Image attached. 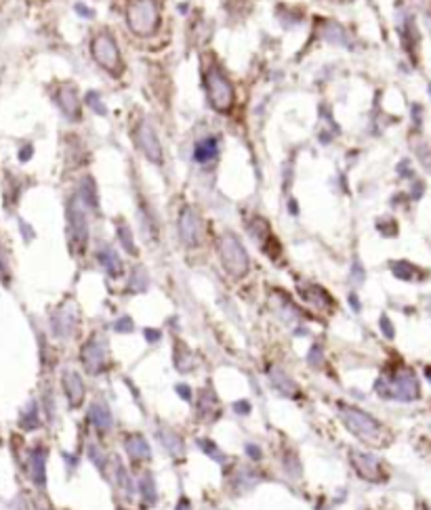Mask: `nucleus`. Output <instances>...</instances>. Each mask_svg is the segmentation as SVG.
Here are the masks:
<instances>
[{"instance_id": "1", "label": "nucleus", "mask_w": 431, "mask_h": 510, "mask_svg": "<svg viewBox=\"0 0 431 510\" xmlns=\"http://www.w3.org/2000/svg\"><path fill=\"white\" fill-rule=\"evenodd\" d=\"M377 393L388 399H398V401H412L419 397V383L415 374L408 368H393L385 372L379 383H377Z\"/></svg>"}, {"instance_id": "2", "label": "nucleus", "mask_w": 431, "mask_h": 510, "mask_svg": "<svg viewBox=\"0 0 431 510\" xmlns=\"http://www.w3.org/2000/svg\"><path fill=\"white\" fill-rule=\"evenodd\" d=\"M341 418L345 426L362 441L373 443V445H381L385 443V428L379 420H375L370 414L358 410V408H347L341 405Z\"/></svg>"}, {"instance_id": "3", "label": "nucleus", "mask_w": 431, "mask_h": 510, "mask_svg": "<svg viewBox=\"0 0 431 510\" xmlns=\"http://www.w3.org/2000/svg\"><path fill=\"white\" fill-rule=\"evenodd\" d=\"M219 255H221V260L225 265V269L240 277L249 271V255L244 250V246L240 244V240L232 233H225L221 240H219Z\"/></svg>"}, {"instance_id": "4", "label": "nucleus", "mask_w": 431, "mask_h": 510, "mask_svg": "<svg viewBox=\"0 0 431 510\" xmlns=\"http://www.w3.org/2000/svg\"><path fill=\"white\" fill-rule=\"evenodd\" d=\"M129 26L137 36H147L158 26V9L154 0H133L129 6Z\"/></svg>"}, {"instance_id": "5", "label": "nucleus", "mask_w": 431, "mask_h": 510, "mask_svg": "<svg viewBox=\"0 0 431 510\" xmlns=\"http://www.w3.org/2000/svg\"><path fill=\"white\" fill-rule=\"evenodd\" d=\"M207 86H209V97L211 103L215 105L219 112H227L234 103V90L227 83V78L219 72V70H211L207 76Z\"/></svg>"}, {"instance_id": "6", "label": "nucleus", "mask_w": 431, "mask_h": 510, "mask_svg": "<svg viewBox=\"0 0 431 510\" xmlns=\"http://www.w3.org/2000/svg\"><path fill=\"white\" fill-rule=\"evenodd\" d=\"M93 55L97 59V63L108 70V72H118L120 70V55H118V46L114 43L112 36L108 34H99L93 43Z\"/></svg>"}, {"instance_id": "7", "label": "nucleus", "mask_w": 431, "mask_h": 510, "mask_svg": "<svg viewBox=\"0 0 431 510\" xmlns=\"http://www.w3.org/2000/svg\"><path fill=\"white\" fill-rule=\"evenodd\" d=\"M137 143L143 149V154L147 156V160L152 162H162V149H160V141L156 137V132L152 130L150 124L141 122L137 128Z\"/></svg>"}, {"instance_id": "8", "label": "nucleus", "mask_w": 431, "mask_h": 510, "mask_svg": "<svg viewBox=\"0 0 431 510\" xmlns=\"http://www.w3.org/2000/svg\"><path fill=\"white\" fill-rule=\"evenodd\" d=\"M351 464L358 470V474L366 481H383V470L375 456L362 454V452H351Z\"/></svg>"}, {"instance_id": "9", "label": "nucleus", "mask_w": 431, "mask_h": 510, "mask_svg": "<svg viewBox=\"0 0 431 510\" xmlns=\"http://www.w3.org/2000/svg\"><path fill=\"white\" fill-rule=\"evenodd\" d=\"M179 235L187 246H196L198 238H200V225H198V216L194 214L192 208H183V213L179 214Z\"/></svg>"}, {"instance_id": "10", "label": "nucleus", "mask_w": 431, "mask_h": 510, "mask_svg": "<svg viewBox=\"0 0 431 510\" xmlns=\"http://www.w3.org/2000/svg\"><path fill=\"white\" fill-rule=\"evenodd\" d=\"M81 357H83V363L90 374L101 372L103 366H105V349H103V344H99L95 340L85 344V349L81 351Z\"/></svg>"}, {"instance_id": "11", "label": "nucleus", "mask_w": 431, "mask_h": 510, "mask_svg": "<svg viewBox=\"0 0 431 510\" xmlns=\"http://www.w3.org/2000/svg\"><path fill=\"white\" fill-rule=\"evenodd\" d=\"M70 225H72V235L83 253L86 246V238H88V227H86L85 213L81 211L78 204H70Z\"/></svg>"}, {"instance_id": "12", "label": "nucleus", "mask_w": 431, "mask_h": 510, "mask_svg": "<svg viewBox=\"0 0 431 510\" xmlns=\"http://www.w3.org/2000/svg\"><path fill=\"white\" fill-rule=\"evenodd\" d=\"M59 105L63 110V114L68 118H78V107H81V99L78 92L72 85H66L59 92Z\"/></svg>"}, {"instance_id": "13", "label": "nucleus", "mask_w": 431, "mask_h": 510, "mask_svg": "<svg viewBox=\"0 0 431 510\" xmlns=\"http://www.w3.org/2000/svg\"><path fill=\"white\" fill-rule=\"evenodd\" d=\"M63 388H66V395H68L70 405H78V403L83 401L85 386H83V381L78 378V374L68 372V374L63 376Z\"/></svg>"}, {"instance_id": "14", "label": "nucleus", "mask_w": 431, "mask_h": 510, "mask_svg": "<svg viewBox=\"0 0 431 510\" xmlns=\"http://www.w3.org/2000/svg\"><path fill=\"white\" fill-rule=\"evenodd\" d=\"M90 420L99 430H108L112 426V414H110V410L103 401H95L90 405Z\"/></svg>"}, {"instance_id": "15", "label": "nucleus", "mask_w": 431, "mask_h": 510, "mask_svg": "<svg viewBox=\"0 0 431 510\" xmlns=\"http://www.w3.org/2000/svg\"><path fill=\"white\" fill-rule=\"evenodd\" d=\"M44 460H46V452L43 447H36L30 454V472L36 485H44Z\"/></svg>"}, {"instance_id": "16", "label": "nucleus", "mask_w": 431, "mask_h": 510, "mask_svg": "<svg viewBox=\"0 0 431 510\" xmlns=\"http://www.w3.org/2000/svg\"><path fill=\"white\" fill-rule=\"evenodd\" d=\"M127 452L133 460H150V447L141 435H133L127 439Z\"/></svg>"}, {"instance_id": "17", "label": "nucleus", "mask_w": 431, "mask_h": 510, "mask_svg": "<svg viewBox=\"0 0 431 510\" xmlns=\"http://www.w3.org/2000/svg\"><path fill=\"white\" fill-rule=\"evenodd\" d=\"M99 260H101V265L108 269L110 275H120V271H123V262H120V258H118V255H116L112 248L101 250V253H99Z\"/></svg>"}, {"instance_id": "18", "label": "nucleus", "mask_w": 431, "mask_h": 510, "mask_svg": "<svg viewBox=\"0 0 431 510\" xmlns=\"http://www.w3.org/2000/svg\"><path fill=\"white\" fill-rule=\"evenodd\" d=\"M217 156V141L215 139H202L198 145H196V160L198 162H209Z\"/></svg>"}, {"instance_id": "19", "label": "nucleus", "mask_w": 431, "mask_h": 510, "mask_svg": "<svg viewBox=\"0 0 431 510\" xmlns=\"http://www.w3.org/2000/svg\"><path fill=\"white\" fill-rule=\"evenodd\" d=\"M271 383L278 386V391H282V395L293 397V393H297L295 383L289 381V376H284V374H280V372H274V374H271Z\"/></svg>"}, {"instance_id": "20", "label": "nucleus", "mask_w": 431, "mask_h": 510, "mask_svg": "<svg viewBox=\"0 0 431 510\" xmlns=\"http://www.w3.org/2000/svg\"><path fill=\"white\" fill-rule=\"evenodd\" d=\"M141 494L145 496V502H147V504H154V500H156V487H154V479H152L150 474H145L143 481H141Z\"/></svg>"}, {"instance_id": "21", "label": "nucleus", "mask_w": 431, "mask_h": 510, "mask_svg": "<svg viewBox=\"0 0 431 510\" xmlns=\"http://www.w3.org/2000/svg\"><path fill=\"white\" fill-rule=\"evenodd\" d=\"M393 273L400 277V280H412L417 269L408 262H393Z\"/></svg>"}, {"instance_id": "22", "label": "nucleus", "mask_w": 431, "mask_h": 510, "mask_svg": "<svg viewBox=\"0 0 431 510\" xmlns=\"http://www.w3.org/2000/svg\"><path fill=\"white\" fill-rule=\"evenodd\" d=\"M118 238H120L123 246H125V248H127L129 253H133V255L137 253V250H135V244H133V238H130L129 229H127L125 225H120V227H118Z\"/></svg>"}, {"instance_id": "23", "label": "nucleus", "mask_w": 431, "mask_h": 510, "mask_svg": "<svg viewBox=\"0 0 431 510\" xmlns=\"http://www.w3.org/2000/svg\"><path fill=\"white\" fill-rule=\"evenodd\" d=\"M417 156H419V160H421V164L425 166V169L431 172V149L427 145H417Z\"/></svg>"}, {"instance_id": "24", "label": "nucleus", "mask_w": 431, "mask_h": 510, "mask_svg": "<svg viewBox=\"0 0 431 510\" xmlns=\"http://www.w3.org/2000/svg\"><path fill=\"white\" fill-rule=\"evenodd\" d=\"M83 196H85V200L90 204V206H95L97 202V196H95V189H93V183H90V179H86L85 183H83Z\"/></svg>"}, {"instance_id": "25", "label": "nucleus", "mask_w": 431, "mask_h": 510, "mask_svg": "<svg viewBox=\"0 0 431 510\" xmlns=\"http://www.w3.org/2000/svg\"><path fill=\"white\" fill-rule=\"evenodd\" d=\"M88 103H90V107H93L95 112H99L101 116L108 112V110H105V105H103V101H101V99H99L95 92H90V95H88Z\"/></svg>"}, {"instance_id": "26", "label": "nucleus", "mask_w": 431, "mask_h": 510, "mask_svg": "<svg viewBox=\"0 0 431 510\" xmlns=\"http://www.w3.org/2000/svg\"><path fill=\"white\" fill-rule=\"evenodd\" d=\"M316 290H318V288H311V294H316ZM305 298H309L311 302L316 300V297H307V294H305ZM322 304H331V298L326 297L324 292H322V300H318V307H322Z\"/></svg>"}, {"instance_id": "27", "label": "nucleus", "mask_w": 431, "mask_h": 510, "mask_svg": "<svg viewBox=\"0 0 431 510\" xmlns=\"http://www.w3.org/2000/svg\"><path fill=\"white\" fill-rule=\"evenodd\" d=\"M130 328H133V322H130V319H123V322L116 324V330H118V332H127Z\"/></svg>"}, {"instance_id": "28", "label": "nucleus", "mask_w": 431, "mask_h": 510, "mask_svg": "<svg viewBox=\"0 0 431 510\" xmlns=\"http://www.w3.org/2000/svg\"><path fill=\"white\" fill-rule=\"evenodd\" d=\"M381 326H383V330H385V336H388V339H391V336H393V328H391V324L388 322V317H383V319H381Z\"/></svg>"}, {"instance_id": "29", "label": "nucleus", "mask_w": 431, "mask_h": 510, "mask_svg": "<svg viewBox=\"0 0 431 510\" xmlns=\"http://www.w3.org/2000/svg\"><path fill=\"white\" fill-rule=\"evenodd\" d=\"M236 410H240L238 414H249V412H251V403H246V401H240V403H236Z\"/></svg>"}, {"instance_id": "30", "label": "nucleus", "mask_w": 431, "mask_h": 510, "mask_svg": "<svg viewBox=\"0 0 431 510\" xmlns=\"http://www.w3.org/2000/svg\"><path fill=\"white\" fill-rule=\"evenodd\" d=\"M246 454H251V456H253L255 460H259V456H261V452H259L255 445H249V447H246Z\"/></svg>"}, {"instance_id": "31", "label": "nucleus", "mask_w": 431, "mask_h": 510, "mask_svg": "<svg viewBox=\"0 0 431 510\" xmlns=\"http://www.w3.org/2000/svg\"><path fill=\"white\" fill-rule=\"evenodd\" d=\"M76 9H78V13H85L83 17H90V15H93V11H90V9H86L85 4H78Z\"/></svg>"}, {"instance_id": "32", "label": "nucleus", "mask_w": 431, "mask_h": 510, "mask_svg": "<svg viewBox=\"0 0 431 510\" xmlns=\"http://www.w3.org/2000/svg\"><path fill=\"white\" fill-rule=\"evenodd\" d=\"M179 393H183V399H189V388L187 386H179Z\"/></svg>"}, {"instance_id": "33", "label": "nucleus", "mask_w": 431, "mask_h": 510, "mask_svg": "<svg viewBox=\"0 0 431 510\" xmlns=\"http://www.w3.org/2000/svg\"><path fill=\"white\" fill-rule=\"evenodd\" d=\"M177 510H189V504H187V500H181V502H179V506H177Z\"/></svg>"}, {"instance_id": "34", "label": "nucleus", "mask_w": 431, "mask_h": 510, "mask_svg": "<svg viewBox=\"0 0 431 510\" xmlns=\"http://www.w3.org/2000/svg\"><path fill=\"white\" fill-rule=\"evenodd\" d=\"M145 339L158 340V332H145Z\"/></svg>"}, {"instance_id": "35", "label": "nucleus", "mask_w": 431, "mask_h": 510, "mask_svg": "<svg viewBox=\"0 0 431 510\" xmlns=\"http://www.w3.org/2000/svg\"><path fill=\"white\" fill-rule=\"evenodd\" d=\"M425 376H427V381L431 383V368H425Z\"/></svg>"}, {"instance_id": "36", "label": "nucleus", "mask_w": 431, "mask_h": 510, "mask_svg": "<svg viewBox=\"0 0 431 510\" xmlns=\"http://www.w3.org/2000/svg\"><path fill=\"white\" fill-rule=\"evenodd\" d=\"M430 92H431V86H430Z\"/></svg>"}]
</instances>
